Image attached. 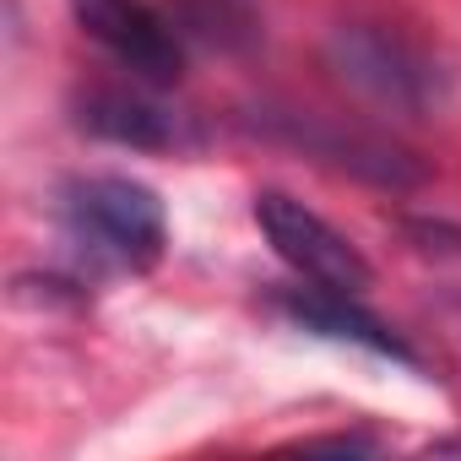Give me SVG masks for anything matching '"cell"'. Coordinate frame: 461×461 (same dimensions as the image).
<instances>
[{"label":"cell","instance_id":"cell-3","mask_svg":"<svg viewBox=\"0 0 461 461\" xmlns=\"http://www.w3.org/2000/svg\"><path fill=\"white\" fill-rule=\"evenodd\" d=\"M331 66L342 82H353L358 93L391 104V109H429L445 93L439 66L412 50L407 39L385 33V28H337L331 33Z\"/></svg>","mask_w":461,"mask_h":461},{"label":"cell","instance_id":"cell-5","mask_svg":"<svg viewBox=\"0 0 461 461\" xmlns=\"http://www.w3.org/2000/svg\"><path fill=\"white\" fill-rule=\"evenodd\" d=\"M283 310H288L304 331H315V337H337V342H353V348H369V353H380V358H396V364L418 369V353H412L396 331H385V321H375L353 294L304 288V294H283Z\"/></svg>","mask_w":461,"mask_h":461},{"label":"cell","instance_id":"cell-1","mask_svg":"<svg viewBox=\"0 0 461 461\" xmlns=\"http://www.w3.org/2000/svg\"><path fill=\"white\" fill-rule=\"evenodd\" d=\"M60 234L93 272H152L168 250L163 201L125 174L71 179L60 190Z\"/></svg>","mask_w":461,"mask_h":461},{"label":"cell","instance_id":"cell-2","mask_svg":"<svg viewBox=\"0 0 461 461\" xmlns=\"http://www.w3.org/2000/svg\"><path fill=\"white\" fill-rule=\"evenodd\" d=\"M256 222H261V234L267 245L277 250V261L288 272H299L310 288H331V294H364L375 283V267L364 261V250L337 234V228L310 212L304 201L283 195V190H261L256 195Z\"/></svg>","mask_w":461,"mask_h":461},{"label":"cell","instance_id":"cell-7","mask_svg":"<svg viewBox=\"0 0 461 461\" xmlns=\"http://www.w3.org/2000/svg\"><path fill=\"white\" fill-rule=\"evenodd\" d=\"M310 445H321V450H375V439H353V434H321Z\"/></svg>","mask_w":461,"mask_h":461},{"label":"cell","instance_id":"cell-6","mask_svg":"<svg viewBox=\"0 0 461 461\" xmlns=\"http://www.w3.org/2000/svg\"><path fill=\"white\" fill-rule=\"evenodd\" d=\"M82 125L114 147H136V152H158V147H174L179 141V120L163 114L152 98L141 93H120V87H104V93H87L82 98Z\"/></svg>","mask_w":461,"mask_h":461},{"label":"cell","instance_id":"cell-4","mask_svg":"<svg viewBox=\"0 0 461 461\" xmlns=\"http://www.w3.org/2000/svg\"><path fill=\"white\" fill-rule=\"evenodd\" d=\"M71 17L131 77H141L152 87H168L185 77V44L152 0H71Z\"/></svg>","mask_w":461,"mask_h":461}]
</instances>
